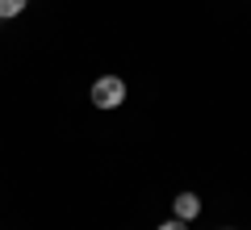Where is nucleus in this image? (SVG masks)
<instances>
[{"label":"nucleus","mask_w":251,"mask_h":230,"mask_svg":"<svg viewBox=\"0 0 251 230\" xmlns=\"http://www.w3.org/2000/svg\"><path fill=\"white\" fill-rule=\"evenodd\" d=\"M88 101L97 109H117L126 101V80H122V76H100V80H92Z\"/></svg>","instance_id":"1"},{"label":"nucleus","mask_w":251,"mask_h":230,"mask_svg":"<svg viewBox=\"0 0 251 230\" xmlns=\"http://www.w3.org/2000/svg\"><path fill=\"white\" fill-rule=\"evenodd\" d=\"M29 0H0V21H9V17H21L25 13Z\"/></svg>","instance_id":"3"},{"label":"nucleus","mask_w":251,"mask_h":230,"mask_svg":"<svg viewBox=\"0 0 251 230\" xmlns=\"http://www.w3.org/2000/svg\"><path fill=\"white\" fill-rule=\"evenodd\" d=\"M172 209H176L180 222H193V218L201 213V197H197V193H180L176 201H172Z\"/></svg>","instance_id":"2"},{"label":"nucleus","mask_w":251,"mask_h":230,"mask_svg":"<svg viewBox=\"0 0 251 230\" xmlns=\"http://www.w3.org/2000/svg\"><path fill=\"white\" fill-rule=\"evenodd\" d=\"M159 230H188V222H180V218H172V222H163Z\"/></svg>","instance_id":"4"}]
</instances>
